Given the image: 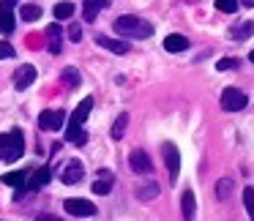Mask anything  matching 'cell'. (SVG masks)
<instances>
[{"instance_id":"obj_6","label":"cell","mask_w":254,"mask_h":221,"mask_svg":"<svg viewBox=\"0 0 254 221\" xmlns=\"http://www.w3.org/2000/svg\"><path fill=\"white\" fill-rule=\"evenodd\" d=\"M128 166H131L137 175H150L153 172V161H150V156L145 153V150H131L128 153Z\"/></svg>"},{"instance_id":"obj_24","label":"cell","mask_w":254,"mask_h":221,"mask_svg":"<svg viewBox=\"0 0 254 221\" xmlns=\"http://www.w3.org/2000/svg\"><path fill=\"white\" fill-rule=\"evenodd\" d=\"M126 126H128V115L123 112V115H118L115 126H112V139H123V134H126Z\"/></svg>"},{"instance_id":"obj_32","label":"cell","mask_w":254,"mask_h":221,"mask_svg":"<svg viewBox=\"0 0 254 221\" xmlns=\"http://www.w3.org/2000/svg\"><path fill=\"white\" fill-rule=\"evenodd\" d=\"M6 57H14V47L6 44V41H0V60H6Z\"/></svg>"},{"instance_id":"obj_22","label":"cell","mask_w":254,"mask_h":221,"mask_svg":"<svg viewBox=\"0 0 254 221\" xmlns=\"http://www.w3.org/2000/svg\"><path fill=\"white\" fill-rule=\"evenodd\" d=\"M61 79H63V85H66V88H79V71H77V68H71V66H68V68H63V74H61Z\"/></svg>"},{"instance_id":"obj_14","label":"cell","mask_w":254,"mask_h":221,"mask_svg":"<svg viewBox=\"0 0 254 221\" xmlns=\"http://www.w3.org/2000/svg\"><path fill=\"white\" fill-rule=\"evenodd\" d=\"M50 183V169L47 166H41V169H36L33 175H30V180L25 183V188H30V191H39L41 186H47Z\"/></svg>"},{"instance_id":"obj_2","label":"cell","mask_w":254,"mask_h":221,"mask_svg":"<svg viewBox=\"0 0 254 221\" xmlns=\"http://www.w3.org/2000/svg\"><path fill=\"white\" fill-rule=\"evenodd\" d=\"M22 153H25V134L19 128H11V131L0 134V159L14 164Z\"/></svg>"},{"instance_id":"obj_25","label":"cell","mask_w":254,"mask_h":221,"mask_svg":"<svg viewBox=\"0 0 254 221\" xmlns=\"http://www.w3.org/2000/svg\"><path fill=\"white\" fill-rule=\"evenodd\" d=\"M252 33H254V25L252 22H243V25H238V28L232 30V39L246 41V39H252Z\"/></svg>"},{"instance_id":"obj_17","label":"cell","mask_w":254,"mask_h":221,"mask_svg":"<svg viewBox=\"0 0 254 221\" xmlns=\"http://www.w3.org/2000/svg\"><path fill=\"white\" fill-rule=\"evenodd\" d=\"M159 183H142V186H137V199H142V202H150V199H156L159 197Z\"/></svg>"},{"instance_id":"obj_21","label":"cell","mask_w":254,"mask_h":221,"mask_svg":"<svg viewBox=\"0 0 254 221\" xmlns=\"http://www.w3.org/2000/svg\"><path fill=\"white\" fill-rule=\"evenodd\" d=\"M230 197H232V180H230V177H221V180L216 183V199L227 202Z\"/></svg>"},{"instance_id":"obj_30","label":"cell","mask_w":254,"mask_h":221,"mask_svg":"<svg viewBox=\"0 0 254 221\" xmlns=\"http://www.w3.org/2000/svg\"><path fill=\"white\" fill-rule=\"evenodd\" d=\"M68 39H71L74 44H77V41H82V28H79L77 22H74L71 28H68Z\"/></svg>"},{"instance_id":"obj_12","label":"cell","mask_w":254,"mask_h":221,"mask_svg":"<svg viewBox=\"0 0 254 221\" xmlns=\"http://www.w3.org/2000/svg\"><path fill=\"white\" fill-rule=\"evenodd\" d=\"M96 44L104 47V50H110V52H115V55H126V52H128V44H126V41L107 39V36H96Z\"/></svg>"},{"instance_id":"obj_20","label":"cell","mask_w":254,"mask_h":221,"mask_svg":"<svg viewBox=\"0 0 254 221\" xmlns=\"http://www.w3.org/2000/svg\"><path fill=\"white\" fill-rule=\"evenodd\" d=\"M47 39H50L52 55H61V28H58V25H50V28H47Z\"/></svg>"},{"instance_id":"obj_34","label":"cell","mask_w":254,"mask_h":221,"mask_svg":"<svg viewBox=\"0 0 254 221\" xmlns=\"http://www.w3.org/2000/svg\"><path fill=\"white\" fill-rule=\"evenodd\" d=\"M249 60H252V63H254V52H252V55H249Z\"/></svg>"},{"instance_id":"obj_4","label":"cell","mask_w":254,"mask_h":221,"mask_svg":"<svg viewBox=\"0 0 254 221\" xmlns=\"http://www.w3.org/2000/svg\"><path fill=\"white\" fill-rule=\"evenodd\" d=\"M66 123V112L63 110H44L39 115V128L41 131H61Z\"/></svg>"},{"instance_id":"obj_15","label":"cell","mask_w":254,"mask_h":221,"mask_svg":"<svg viewBox=\"0 0 254 221\" xmlns=\"http://www.w3.org/2000/svg\"><path fill=\"white\" fill-rule=\"evenodd\" d=\"M90 110H93V99L88 96L85 101H79V107L74 110V115H71V120H68V123H74V126H82V123H85V117L90 115Z\"/></svg>"},{"instance_id":"obj_27","label":"cell","mask_w":254,"mask_h":221,"mask_svg":"<svg viewBox=\"0 0 254 221\" xmlns=\"http://www.w3.org/2000/svg\"><path fill=\"white\" fill-rule=\"evenodd\" d=\"M3 183H6V186L25 188V172H6V175H3Z\"/></svg>"},{"instance_id":"obj_10","label":"cell","mask_w":254,"mask_h":221,"mask_svg":"<svg viewBox=\"0 0 254 221\" xmlns=\"http://www.w3.org/2000/svg\"><path fill=\"white\" fill-rule=\"evenodd\" d=\"M101 8H110V0H82L85 22H96V14H99Z\"/></svg>"},{"instance_id":"obj_19","label":"cell","mask_w":254,"mask_h":221,"mask_svg":"<svg viewBox=\"0 0 254 221\" xmlns=\"http://www.w3.org/2000/svg\"><path fill=\"white\" fill-rule=\"evenodd\" d=\"M66 139H68V142H74V145H85V142H88V134L82 131V126H74V123H68Z\"/></svg>"},{"instance_id":"obj_13","label":"cell","mask_w":254,"mask_h":221,"mask_svg":"<svg viewBox=\"0 0 254 221\" xmlns=\"http://www.w3.org/2000/svg\"><path fill=\"white\" fill-rule=\"evenodd\" d=\"M112 183H115V175H112V172H101L99 180H96L90 188H93V194L104 197V194H110V191H112Z\"/></svg>"},{"instance_id":"obj_1","label":"cell","mask_w":254,"mask_h":221,"mask_svg":"<svg viewBox=\"0 0 254 221\" xmlns=\"http://www.w3.org/2000/svg\"><path fill=\"white\" fill-rule=\"evenodd\" d=\"M115 33L131 36V39H150V36H153V25L139 19V17H134V14H126V17L115 19Z\"/></svg>"},{"instance_id":"obj_7","label":"cell","mask_w":254,"mask_h":221,"mask_svg":"<svg viewBox=\"0 0 254 221\" xmlns=\"http://www.w3.org/2000/svg\"><path fill=\"white\" fill-rule=\"evenodd\" d=\"M161 153H164V164H167V169H170V177L175 180L178 172H181V153H178V148L172 142L161 145Z\"/></svg>"},{"instance_id":"obj_11","label":"cell","mask_w":254,"mask_h":221,"mask_svg":"<svg viewBox=\"0 0 254 221\" xmlns=\"http://www.w3.org/2000/svg\"><path fill=\"white\" fill-rule=\"evenodd\" d=\"M11 8H14V6H8V3H0V33H11L14 25H17Z\"/></svg>"},{"instance_id":"obj_8","label":"cell","mask_w":254,"mask_h":221,"mask_svg":"<svg viewBox=\"0 0 254 221\" xmlns=\"http://www.w3.org/2000/svg\"><path fill=\"white\" fill-rule=\"evenodd\" d=\"M33 79H36V68L30 66V63H25V66H19L17 71H14V88L28 90L30 85H33Z\"/></svg>"},{"instance_id":"obj_9","label":"cell","mask_w":254,"mask_h":221,"mask_svg":"<svg viewBox=\"0 0 254 221\" xmlns=\"http://www.w3.org/2000/svg\"><path fill=\"white\" fill-rule=\"evenodd\" d=\"M82 175H85V166H82V161H77V159H71L66 166H63V183L66 186H74V183H79L82 180Z\"/></svg>"},{"instance_id":"obj_29","label":"cell","mask_w":254,"mask_h":221,"mask_svg":"<svg viewBox=\"0 0 254 221\" xmlns=\"http://www.w3.org/2000/svg\"><path fill=\"white\" fill-rule=\"evenodd\" d=\"M216 8L224 11V14H232L238 8V0H216Z\"/></svg>"},{"instance_id":"obj_33","label":"cell","mask_w":254,"mask_h":221,"mask_svg":"<svg viewBox=\"0 0 254 221\" xmlns=\"http://www.w3.org/2000/svg\"><path fill=\"white\" fill-rule=\"evenodd\" d=\"M241 3H243L246 8H252V6H254V0H241Z\"/></svg>"},{"instance_id":"obj_31","label":"cell","mask_w":254,"mask_h":221,"mask_svg":"<svg viewBox=\"0 0 254 221\" xmlns=\"http://www.w3.org/2000/svg\"><path fill=\"white\" fill-rule=\"evenodd\" d=\"M235 66H238V60H232V57H224V60L216 63V68H219V71H230V68H235Z\"/></svg>"},{"instance_id":"obj_5","label":"cell","mask_w":254,"mask_h":221,"mask_svg":"<svg viewBox=\"0 0 254 221\" xmlns=\"http://www.w3.org/2000/svg\"><path fill=\"white\" fill-rule=\"evenodd\" d=\"M63 210H66V213H71V216H77V219L96 216V205L88 202V199H77V197L66 199V202H63Z\"/></svg>"},{"instance_id":"obj_3","label":"cell","mask_w":254,"mask_h":221,"mask_svg":"<svg viewBox=\"0 0 254 221\" xmlns=\"http://www.w3.org/2000/svg\"><path fill=\"white\" fill-rule=\"evenodd\" d=\"M246 104H249V99H246V93H243V90L224 88V93H221V110L241 112V110H246Z\"/></svg>"},{"instance_id":"obj_26","label":"cell","mask_w":254,"mask_h":221,"mask_svg":"<svg viewBox=\"0 0 254 221\" xmlns=\"http://www.w3.org/2000/svg\"><path fill=\"white\" fill-rule=\"evenodd\" d=\"M55 14L58 19H71V14H74V3H68V0H63V3H58L55 6Z\"/></svg>"},{"instance_id":"obj_16","label":"cell","mask_w":254,"mask_h":221,"mask_svg":"<svg viewBox=\"0 0 254 221\" xmlns=\"http://www.w3.org/2000/svg\"><path fill=\"white\" fill-rule=\"evenodd\" d=\"M164 50L167 52H183V50H189V39L181 33H172L164 39Z\"/></svg>"},{"instance_id":"obj_18","label":"cell","mask_w":254,"mask_h":221,"mask_svg":"<svg viewBox=\"0 0 254 221\" xmlns=\"http://www.w3.org/2000/svg\"><path fill=\"white\" fill-rule=\"evenodd\" d=\"M181 210H183V219L191 221L194 213H197V202H194V191H183L181 197Z\"/></svg>"},{"instance_id":"obj_23","label":"cell","mask_w":254,"mask_h":221,"mask_svg":"<svg viewBox=\"0 0 254 221\" xmlns=\"http://www.w3.org/2000/svg\"><path fill=\"white\" fill-rule=\"evenodd\" d=\"M19 17H22L25 22H36V19L41 17V8H39V6H33V3H28V6L19 8Z\"/></svg>"},{"instance_id":"obj_28","label":"cell","mask_w":254,"mask_h":221,"mask_svg":"<svg viewBox=\"0 0 254 221\" xmlns=\"http://www.w3.org/2000/svg\"><path fill=\"white\" fill-rule=\"evenodd\" d=\"M243 205H246V210H249V216L254 219V188H243Z\"/></svg>"}]
</instances>
